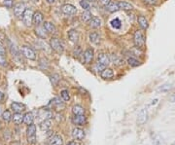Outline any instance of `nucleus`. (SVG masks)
<instances>
[{"label":"nucleus","instance_id":"39","mask_svg":"<svg viewBox=\"0 0 175 145\" xmlns=\"http://www.w3.org/2000/svg\"><path fill=\"white\" fill-rule=\"evenodd\" d=\"M59 78L58 74H55V75H53V76L51 77V81H52V83L54 85H56V83L59 82Z\"/></svg>","mask_w":175,"mask_h":145},{"label":"nucleus","instance_id":"1","mask_svg":"<svg viewBox=\"0 0 175 145\" xmlns=\"http://www.w3.org/2000/svg\"><path fill=\"white\" fill-rule=\"evenodd\" d=\"M27 142L29 144H35L36 142V126L31 124L28 125L26 130Z\"/></svg>","mask_w":175,"mask_h":145},{"label":"nucleus","instance_id":"50","mask_svg":"<svg viewBox=\"0 0 175 145\" xmlns=\"http://www.w3.org/2000/svg\"><path fill=\"white\" fill-rule=\"evenodd\" d=\"M0 128H1V123H0Z\"/></svg>","mask_w":175,"mask_h":145},{"label":"nucleus","instance_id":"41","mask_svg":"<svg viewBox=\"0 0 175 145\" xmlns=\"http://www.w3.org/2000/svg\"><path fill=\"white\" fill-rule=\"evenodd\" d=\"M5 53H6V49L4 45L2 44V42L0 41V54H1V55H5Z\"/></svg>","mask_w":175,"mask_h":145},{"label":"nucleus","instance_id":"47","mask_svg":"<svg viewBox=\"0 0 175 145\" xmlns=\"http://www.w3.org/2000/svg\"><path fill=\"white\" fill-rule=\"evenodd\" d=\"M2 113H3L2 112V109H1V107H0V115H2Z\"/></svg>","mask_w":175,"mask_h":145},{"label":"nucleus","instance_id":"18","mask_svg":"<svg viewBox=\"0 0 175 145\" xmlns=\"http://www.w3.org/2000/svg\"><path fill=\"white\" fill-rule=\"evenodd\" d=\"M106 9L108 12H110V13H115V12H118L120 10V7H119V5H118V3L110 2L109 4L106 6Z\"/></svg>","mask_w":175,"mask_h":145},{"label":"nucleus","instance_id":"5","mask_svg":"<svg viewBox=\"0 0 175 145\" xmlns=\"http://www.w3.org/2000/svg\"><path fill=\"white\" fill-rule=\"evenodd\" d=\"M21 53H23L24 58H26L27 59H32L33 61V59H36V54H35L33 50L28 46L21 47Z\"/></svg>","mask_w":175,"mask_h":145},{"label":"nucleus","instance_id":"42","mask_svg":"<svg viewBox=\"0 0 175 145\" xmlns=\"http://www.w3.org/2000/svg\"><path fill=\"white\" fill-rule=\"evenodd\" d=\"M99 2H100L101 5H103V6H105V7H106V6L111 2V0H99Z\"/></svg>","mask_w":175,"mask_h":145},{"label":"nucleus","instance_id":"14","mask_svg":"<svg viewBox=\"0 0 175 145\" xmlns=\"http://www.w3.org/2000/svg\"><path fill=\"white\" fill-rule=\"evenodd\" d=\"M97 61L100 62V64H104L105 66H107L108 64H110V58H109V56H108L107 54L101 53V54H99V55H98Z\"/></svg>","mask_w":175,"mask_h":145},{"label":"nucleus","instance_id":"16","mask_svg":"<svg viewBox=\"0 0 175 145\" xmlns=\"http://www.w3.org/2000/svg\"><path fill=\"white\" fill-rule=\"evenodd\" d=\"M43 21V14L41 12H36L33 15V21L32 23L35 24V26H40Z\"/></svg>","mask_w":175,"mask_h":145},{"label":"nucleus","instance_id":"4","mask_svg":"<svg viewBox=\"0 0 175 145\" xmlns=\"http://www.w3.org/2000/svg\"><path fill=\"white\" fill-rule=\"evenodd\" d=\"M33 15L34 13L32 12L31 9H26V10L24 11V13L23 15V23L25 24L26 26H29L31 24H32V21H33Z\"/></svg>","mask_w":175,"mask_h":145},{"label":"nucleus","instance_id":"7","mask_svg":"<svg viewBox=\"0 0 175 145\" xmlns=\"http://www.w3.org/2000/svg\"><path fill=\"white\" fill-rule=\"evenodd\" d=\"M147 121H148V111H147V109L144 108L138 113L137 124L138 125H144Z\"/></svg>","mask_w":175,"mask_h":145},{"label":"nucleus","instance_id":"3","mask_svg":"<svg viewBox=\"0 0 175 145\" xmlns=\"http://www.w3.org/2000/svg\"><path fill=\"white\" fill-rule=\"evenodd\" d=\"M133 41H134V44L137 48H143L145 45V39L144 36H143L142 32L140 30L135 31L134 36H133Z\"/></svg>","mask_w":175,"mask_h":145},{"label":"nucleus","instance_id":"6","mask_svg":"<svg viewBox=\"0 0 175 145\" xmlns=\"http://www.w3.org/2000/svg\"><path fill=\"white\" fill-rule=\"evenodd\" d=\"M25 10H26V8H25V5L24 3H17L14 6V15L18 18L23 17Z\"/></svg>","mask_w":175,"mask_h":145},{"label":"nucleus","instance_id":"26","mask_svg":"<svg viewBox=\"0 0 175 145\" xmlns=\"http://www.w3.org/2000/svg\"><path fill=\"white\" fill-rule=\"evenodd\" d=\"M35 33H36L37 36L41 37V38H46V36H47L46 29L44 26H38L36 29H35Z\"/></svg>","mask_w":175,"mask_h":145},{"label":"nucleus","instance_id":"20","mask_svg":"<svg viewBox=\"0 0 175 145\" xmlns=\"http://www.w3.org/2000/svg\"><path fill=\"white\" fill-rule=\"evenodd\" d=\"M118 5H119L120 9H123V10H126V11H129V10H132L133 9L132 4H130V3L126 2V1L118 2Z\"/></svg>","mask_w":175,"mask_h":145},{"label":"nucleus","instance_id":"27","mask_svg":"<svg viewBox=\"0 0 175 145\" xmlns=\"http://www.w3.org/2000/svg\"><path fill=\"white\" fill-rule=\"evenodd\" d=\"M40 128L42 131L51 130V128H52V121H51V120H45V121H43L42 123H41Z\"/></svg>","mask_w":175,"mask_h":145},{"label":"nucleus","instance_id":"29","mask_svg":"<svg viewBox=\"0 0 175 145\" xmlns=\"http://www.w3.org/2000/svg\"><path fill=\"white\" fill-rule=\"evenodd\" d=\"M1 116H2L3 121H5V122H10L11 119H13V116L9 110H5V111L2 113Z\"/></svg>","mask_w":175,"mask_h":145},{"label":"nucleus","instance_id":"34","mask_svg":"<svg viewBox=\"0 0 175 145\" xmlns=\"http://www.w3.org/2000/svg\"><path fill=\"white\" fill-rule=\"evenodd\" d=\"M128 64L130 66H132V67H136V66H138L140 64L139 61L136 59H134V58H129L128 59Z\"/></svg>","mask_w":175,"mask_h":145},{"label":"nucleus","instance_id":"25","mask_svg":"<svg viewBox=\"0 0 175 145\" xmlns=\"http://www.w3.org/2000/svg\"><path fill=\"white\" fill-rule=\"evenodd\" d=\"M13 121L16 125H21L24 122V115L21 113H15L13 116Z\"/></svg>","mask_w":175,"mask_h":145},{"label":"nucleus","instance_id":"35","mask_svg":"<svg viewBox=\"0 0 175 145\" xmlns=\"http://www.w3.org/2000/svg\"><path fill=\"white\" fill-rule=\"evenodd\" d=\"M106 68V66H105L104 64H100V62H96V64L94 65V69L96 71H98V72H102L104 69Z\"/></svg>","mask_w":175,"mask_h":145},{"label":"nucleus","instance_id":"8","mask_svg":"<svg viewBox=\"0 0 175 145\" xmlns=\"http://www.w3.org/2000/svg\"><path fill=\"white\" fill-rule=\"evenodd\" d=\"M72 135H73V137H74V139L82 141L85 138L86 134H85L84 130H82V129L75 128L74 130H73V131H72Z\"/></svg>","mask_w":175,"mask_h":145},{"label":"nucleus","instance_id":"44","mask_svg":"<svg viewBox=\"0 0 175 145\" xmlns=\"http://www.w3.org/2000/svg\"><path fill=\"white\" fill-rule=\"evenodd\" d=\"M3 99H4V94L0 92V101H1V100H3Z\"/></svg>","mask_w":175,"mask_h":145},{"label":"nucleus","instance_id":"2","mask_svg":"<svg viewBox=\"0 0 175 145\" xmlns=\"http://www.w3.org/2000/svg\"><path fill=\"white\" fill-rule=\"evenodd\" d=\"M50 45H51V48H52L54 51L56 52L58 54H62L63 53L64 47H63L62 42L59 38H52L51 39Z\"/></svg>","mask_w":175,"mask_h":145},{"label":"nucleus","instance_id":"10","mask_svg":"<svg viewBox=\"0 0 175 145\" xmlns=\"http://www.w3.org/2000/svg\"><path fill=\"white\" fill-rule=\"evenodd\" d=\"M86 121L85 115H74L72 117V123L76 126H84Z\"/></svg>","mask_w":175,"mask_h":145},{"label":"nucleus","instance_id":"15","mask_svg":"<svg viewBox=\"0 0 175 145\" xmlns=\"http://www.w3.org/2000/svg\"><path fill=\"white\" fill-rule=\"evenodd\" d=\"M50 145H63V139L59 134H55L50 138Z\"/></svg>","mask_w":175,"mask_h":145},{"label":"nucleus","instance_id":"24","mask_svg":"<svg viewBox=\"0 0 175 145\" xmlns=\"http://www.w3.org/2000/svg\"><path fill=\"white\" fill-rule=\"evenodd\" d=\"M72 112L74 115H84L85 109L81 105H74L72 107Z\"/></svg>","mask_w":175,"mask_h":145},{"label":"nucleus","instance_id":"23","mask_svg":"<svg viewBox=\"0 0 175 145\" xmlns=\"http://www.w3.org/2000/svg\"><path fill=\"white\" fill-rule=\"evenodd\" d=\"M43 26L45 27V29L47 32H49V33H55L56 32V26H54V24L52 23H49V21H45L43 24Z\"/></svg>","mask_w":175,"mask_h":145},{"label":"nucleus","instance_id":"30","mask_svg":"<svg viewBox=\"0 0 175 145\" xmlns=\"http://www.w3.org/2000/svg\"><path fill=\"white\" fill-rule=\"evenodd\" d=\"M99 35L96 32H93L90 34V41L94 44H98L99 43Z\"/></svg>","mask_w":175,"mask_h":145},{"label":"nucleus","instance_id":"9","mask_svg":"<svg viewBox=\"0 0 175 145\" xmlns=\"http://www.w3.org/2000/svg\"><path fill=\"white\" fill-rule=\"evenodd\" d=\"M61 12L65 15H74L77 13V9L71 4H64L61 7Z\"/></svg>","mask_w":175,"mask_h":145},{"label":"nucleus","instance_id":"40","mask_svg":"<svg viewBox=\"0 0 175 145\" xmlns=\"http://www.w3.org/2000/svg\"><path fill=\"white\" fill-rule=\"evenodd\" d=\"M3 4H4V5L6 6V7L12 8V7H13V0H4Z\"/></svg>","mask_w":175,"mask_h":145},{"label":"nucleus","instance_id":"48","mask_svg":"<svg viewBox=\"0 0 175 145\" xmlns=\"http://www.w3.org/2000/svg\"><path fill=\"white\" fill-rule=\"evenodd\" d=\"M32 1H33V2H37V1H38V0H32Z\"/></svg>","mask_w":175,"mask_h":145},{"label":"nucleus","instance_id":"28","mask_svg":"<svg viewBox=\"0 0 175 145\" xmlns=\"http://www.w3.org/2000/svg\"><path fill=\"white\" fill-rule=\"evenodd\" d=\"M91 18H93V15H91L90 11H84L82 13L81 19L83 21H85V23H89V21L91 20Z\"/></svg>","mask_w":175,"mask_h":145},{"label":"nucleus","instance_id":"19","mask_svg":"<svg viewBox=\"0 0 175 145\" xmlns=\"http://www.w3.org/2000/svg\"><path fill=\"white\" fill-rule=\"evenodd\" d=\"M114 76V72L111 68H105L104 70L101 72V77L103 79H110Z\"/></svg>","mask_w":175,"mask_h":145},{"label":"nucleus","instance_id":"46","mask_svg":"<svg viewBox=\"0 0 175 145\" xmlns=\"http://www.w3.org/2000/svg\"><path fill=\"white\" fill-rule=\"evenodd\" d=\"M56 0H47L48 3H50V4H53V3H55Z\"/></svg>","mask_w":175,"mask_h":145},{"label":"nucleus","instance_id":"38","mask_svg":"<svg viewBox=\"0 0 175 145\" xmlns=\"http://www.w3.org/2000/svg\"><path fill=\"white\" fill-rule=\"evenodd\" d=\"M0 65L1 66L7 65V61H6V59L4 58V55H1V54H0Z\"/></svg>","mask_w":175,"mask_h":145},{"label":"nucleus","instance_id":"17","mask_svg":"<svg viewBox=\"0 0 175 145\" xmlns=\"http://www.w3.org/2000/svg\"><path fill=\"white\" fill-rule=\"evenodd\" d=\"M89 26L93 28H98L101 26V20L97 17H93L91 20L89 21Z\"/></svg>","mask_w":175,"mask_h":145},{"label":"nucleus","instance_id":"21","mask_svg":"<svg viewBox=\"0 0 175 145\" xmlns=\"http://www.w3.org/2000/svg\"><path fill=\"white\" fill-rule=\"evenodd\" d=\"M34 120V116L31 112H27L25 113V115H24V123L26 125H31L33 123Z\"/></svg>","mask_w":175,"mask_h":145},{"label":"nucleus","instance_id":"11","mask_svg":"<svg viewBox=\"0 0 175 145\" xmlns=\"http://www.w3.org/2000/svg\"><path fill=\"white\" fill-rule=\"evenodd\" d=\"M84 61L86 64H91L94 59V50L93 49H87L84 52Z\"/></svg>","mask_w":175,"mask_h":145},{"label":"nucleus","instance_id":"45","mask_svg":"<svg viewBox=\"0 0 175 145\" xmlns=\"http://www.w3.org/2000/svg\"><path fill=\"white\" fill-rule=\"evenodd\" d=\"M67 145H79L77 142H75V141H71V142H69Z\"/></svg>","mask_w":175,"mask_h":145},{"label":"nucleus","instance_id":"22","mask_svg":"<svg viewBox=\"0 0 175 145\" xmlns=\"http://www.w3.org/2000/svg\"><path fill=\"white\" fill-rule=\"evenodd\" d=\"M138 24H139V26L143 28V29H147L148 26H149L147 19H146L144 16H139L138 17Z\"/></svg>","mask_w":175,"mask_h":145},{"label":"nucleus","instance_id":"33","mask_svg":"<svg viewBox=\"0 0 175 145\" xmlns=\"http://www.w3.org/2000/svg\"><path fill=\"white\" fill-rule=\"evenodd\" d=\"M60 96L62 97V99L64 100V101H69L70 96L67 90H62L61 92H60Z\"/></svg>","mask_w":175,"mask_h":145},{"label":"nucleus","instance_id":"43","mask_svg":"<svg viewBox=\"0 0 175 145\" xmlns=\"http://www.w3.org/2000/svg\"><path fill=\"white\" fill-rule=\"evenodd\" d=\"M145 2L149 5H156L158 3V0H145Z\"/></svg>","mask_w":175,"mask_h":145},{"label":"nucleus","instance_id":"49","mask_svg":"<svg viewBox=\"0 0 175 145\" xmlns=\"http://www.w3.org/2000/svg\"><path fill=\"white\" fill-rule=\"evenodd\" d=\"M89 1H95V0H89Z\"/></svg>","mask_w":175,"mask_h":145},{"label":"nucleus","instance_id":"37","mask_svg":"<svg viewBox=\"0 0 175 145\" xmlns=\"http://www.w3.org/2000/svg\"><path fill=\"white\" fill-rule=\"evenodd\" d=\"M171 89V85L170 84H166V85H164L163 87H161L159 91H161V92H167V91H169Z\"/></svg>","mask_w":175,"mask_h":145},{"label":"nucleus","instance_id":"31","mask_svg":"<svg viewBox=\"0 0 175 145\" xmlns=\"http://www.w3.org/2000/svg\"><path fill=\"white\" fill-rule=\"evenodd\" d=\"M80 6L83 9H84L85 11H90V9H91V5H90L89 0H81V1H80Z\"/></svg>","mask_w":175,"mask_h":145},{"label":"nucleus","instance_id":"32","mask_svg":"<svg viewBox=\"0 0 175 145\" xmlns=\"http://www.w3.org/2000/svg\"><path fill=\"white\" fill-rule=\"evenodd\" d=\"M111 26H112V27L118 29V28H120L121 26H122V21H121L118 18H116V19H114V20L111 21Z\"/></svg>","mask_w":175,"mask_h":145},{"label":"nucleus","instance_id":"12","mask_svg":"<svg viewBox=\"0 0 175 145\" xmlns=\"http://www.w3.org/2000/svg\"><path fill=\"white\" fill-rule=\"evenodd\" d=\"M11 108L15 113H21L25 110V105L20 102H13L11 104Z\"/></svg>","mask_w":175,"mask_h":145},{"label":"nucleus","instance_id":"36","mask_svg":"<svg viewBox=\"0 0 175 145\" xmlns=\"http://www.w3.org/2000/svg\"><path fill=\"white\" fill-rule=\"evenodd\" d=\"M112 61H113V64H116V65H121L123 64V61H122V59H121L119 56H117L115 55H113L112 56Z\"/></svg>","mask_w":175,"mask_h":145},{"label":"nucleus","instance_id":"13","mask_svg":"<svg viewBox=\"0 0 175 145\" xmlns=\"http://www.w3.org/2000/svg\"><path fill=\"white\" fill-rule=\"evenodd\" d=\"M67 35H68V39H69L70 42H72V43H77L78 42V40H79V32L77 30H75V29L69 30Z\"/></svg>","mask_w":175,"mask_h":145}]
</instances>
